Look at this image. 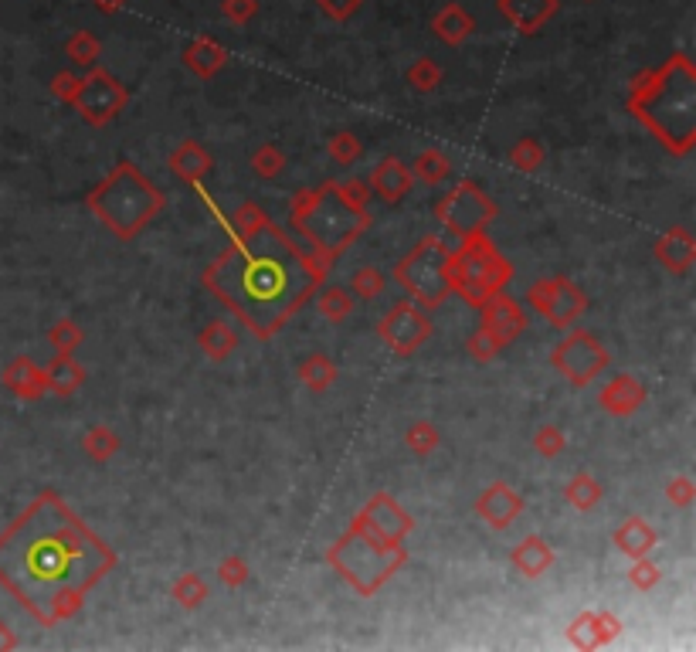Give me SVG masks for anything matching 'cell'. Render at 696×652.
Returning a JSON list of instances; mask_svg holds the SVG:
<instances>
[{"mask_svg": "<svg viewBox=\"0 0 696 652\" xmlns=\"http://www.w3.org/2000/svg\"><path fill=\"white\" fill-rule=\"evenodd\" d=\"M113 564V551L51 493L0 534V585L45 625L68 619Z\"/></svg>", "mask_w": 696, "mask_h": 652, "instance_id": "cell-1", "label": "cell"}, {"mask_svg": "<svg viewBox=\"0 0 696 652\" xmlns=\"http://www.w3.org/2000/svg\"><path fill=\"white\" fill-rule=\"evenodd\" d=\"M194 191L204 197L201 184H194ZM204 204L218 214V221L235 238V245L211 265L204 279L231 310L242 313V320L259 337H272L276 326L289 313H296L303 299L320 286L326 265L320 259L299 255V248L286 242V235L279 238L276 248L265 245L262 231L269 225V218L255 204H245L235 214V225L214 208L208 197H204Z\"/></svg>", "mask_w": 696, "mask_h": 652, "instance_id": "cell-2", "label": "cell"}, {"mask_svg": "<svg viewBox=\"0 0 696 652\" xmlns=\"http://www.w3.org/2000/svg\"><path fill=\"white\" fill-rule=\"evenodd\" d=\"M292 218L320 245V262L330 265L333 255L367 225L364 184H326L320 191H303L292 204Z\"/></svg>", "mask_w": 696, "mask_h": 652, "instance_id": "cell-3", "label": "cell"}, {"mask_svg": "<svg viewBox=\"0 0 696 652\" xmlns=\"http://www.w3.org/2000/svg\"><path fill=\"white\" fill-rule=\"evenodd\" d=\"M130 177H140V174L130 167ZM130 177H126V184H130ZM113 184L119 187L116 174H113ZM130 191H133V184L126 187V191H119V194H130ZM89 204H92V211H96L99 218L116 231V235L133 238L136 231L146 225V218L160 211L163 197H160L157 187H150V184H146L143 191H136V197H116L106 184H102L99 191L89 197Z\"/></svg>", "mask_w": 696, "mask_h": 652, "instance_id": "cell-4", "label": "cell"}, {"mask_svg": "<svg viewBox=\"0 0 696 652\" xmlns=\"http://www.w3.org/2000/svg\"><path fill=\"white\" fill-rule=\"evenodd\" d=\"M449 248L438 238H425L405 262L398 265V279L425 306H438L449 293Z\"/></svg>", "mask_w": 696, "mask_h": 652, "instance_id": "cell-5", "label": "cell"}, {"mask_svg": "<svg viewBox=\"0 0 696 652\" xmlns=\"http://www.w3.org/2000/svg\"><path fill=\"white\" fill-rule=\"evenodd\" d=\"M493 214H496L493 201H489L483 191H476L472 184H459V191L438 204V218L462 238L483 231V225L493 221Z\"/></svg>", "mask_w": 696, "mask_h": 652, "instance_id": "cell-6", "label": "cell"}, {"mask_svg": "<svg viewBox=\"0 0 696 652\" xmlns=\"http://www.w3.org/2000/svg\"><path fill=\"white\" fill-rule=\"evenodd\" d=\"M72 102L79 106V113L89 119V123H109L119 109H123V102H126V92L119 89V85L109 79L106 72H96V75H89L85 82H79V89H75V96Z\"/></svg>", "mask_w": 696, "mask_h": 652, "instance_id": "cell-7", "label": "cell"}, {"mask_svg": "<svg viewBox=\"0 0 696 652\" xmlns=\"http://www.w3.org/2000/svg\"><path fill=\"white\" fill-rule=\"evenodd\" d=\"M554 364L564 377H571L574 384H588L601 367L608 364V354L598 347L588 333H574L567 337L561 347L554 350Z\"/></svg>", "mask_w": 696, "mask_h": 652, "instance_id": "cell-8", "label": "cell"}, {"mask_svg": "<svg viewBox=\"0 0 696 652\" xmlns=\"http://www.w3.org/2000/svg\"><path fill=\"white\" fill-rule=\"evenodd\" d=\"M530 303L540 313L551 316L557 326H567L584 310V296L567 279H544L537 286H530Z\"/></svg>", "mask_w": 696, "mask_h": 652, "instance_id": "cell-9", "label": "cell"}, {"mask_svg": "<svg viewBox=\"0 0 696 652\" xmlns=\"http://www.w3.org/2000/svg\"><path fill=\"white\" fill-rule=\"evenodd\" d=\"M428 330H432V326H428V320L421 316L418 306H411V303L394 306V310L388 313V320L381 323L384 340H388L398 354H411V350H418L421 343H425Z\"/></svg>", "mask_w": 696, "mask_h": 652, "instance_id": "cell-10", "label": "cell"}, {"mask_svg": "<svg viewBox=\"0 0 696 652\" xmlns=\"http://www.w3.org/2000/svg\"><path fill=\"white\" fill-rule=\"evenodd\" d=\"M483 316H486L483 330L493 333V337L500 340V343H510L513 337H520V330L527 326V320H523V313H520V306L513 303V299L496 296V293L483 303Z\"/></svg>", "mask_w": 696, "mask_h": 652, "instance_id": "cell-11", "label": "cell"}, {"mask_svg": "<svg viewBox=\"0 0 696 652\" xmlns=\"http://www.w3.org/2000/svg\"><path fill=\"white\" fill-rule=\"evenodd\" d=\"M4 384H7V391L17 394V398H24V401H34V398H41V394L48 391L45 367H38L28 357L11 360V367L4 371Z\"/></svg>", "mask_w": 696, "mask_h": 652, "instance_id": "cell-12", "label": "cell"}, {"mask_svg": "<svg viewBox=\"0 0 696 652\" xmlns=\"http://www.w3.org/2000/svg\"><path fill=\"white\" fill-rule=\"evenodd\" d=\"M476 510L489 527H506V523H513L520 517L523 503L510 486H493L489 493H483V500L476 503Z\"/></svg>", "mask_w": 696, "mask_h": 652, "instance_id": "cell-13", "label": "cell"}, {"mask_svg": "<svg viewBox=\"0 0 696 652\" xmlns=\"http://www.w3.org/2000/svg\"><path fill=\"white\" fill-rule=\"evenodd\" d=\"M642 401H646V391H642V384L632 381V377H615V381L601 391V405L612 411V415H632Z\"/></svg>", "mask_w": 696, "mask_h": 652, "instance_id": "cell-14", "label": "cell"}, {"mask_svg": "<svg viewBox=\"0 0 696 652\" xmlns=\"http://www.w3.org/2000/svg\"><path fill=\"white\" fill-rule=\"evenodd\" d=\"M371 184L384 201H401V197L411 191V174L401 160H384L381 167L374 170Z\"/></svg>", "mask_w": 696, "mask_h": 652, "instance_id": "cell-15", "label": "cell"}, {"mask_svg": "<svg viewBox=\"0 0 696 652\" xmlns=\"http://www.w3.org/2000/svg\"><path fill=\"white\" fill-rule=\"evenodd\" d=\"M513 564L527 574V578H540L547 568L554 564V554H551V547L544 544L540 537H527L523 544L513 551Z\"/></svg>", "mask_w": 696, "mask_h": 652, "instance_id": "cell-16", "label": "cell"}, {"mask_svg": "<svg viewBox=\"0 0 696 652\" xmlns=\"http://www.w3.org/2000/svg\"><path fill=\"white\" fill-rule=\"evenodd\" d=\"M170 167H174L177 177L191 180V184H201V177L211 170V157L201 147H197L194 140H187L184 147H180L174 157H170Z\"/></svg>", "mask_w": 696, "mask_h": 652, "instance_id": "cell-17", "label": "cell"}, {"mask_svg": "<svg viewBox=\"0 0 696 652\" xmlns=\"http://www.w3.org/2000/svg\"><path fill=\"white\" fill-rule=\"evenodd\" d=\"M615 544L629 557H646L652 547H656V530H652L649 523L632 517V520H625V527L615 534Z\"/></svg>", "mask_w": 696, "mask_h": 652, "instance_id": "cell-18", "label": "cell"}, {"mask_svg": "<svg viewBox=\"0 0 696 652\" xmlns=\"http://www.w3.org/2000/svg\"><path fill=\"white\" fill-rule=\"evenodd\" d=\"M659 259H663L673 272H686L696 259V248H693V238L686 231L676 228L673 235H666L659 242Z\"/></svg>", "mask_w": 696, "mask_h": 652, "instance_id": "cell-19", "label": "cell"}, {"mask_svg": "<svg viewBox=\"0 0 696 652\" xmlns=\"http://www.w3.org/2000/svg\"><path fill=\"white\" fill-rule=\"evenodd\" d=\"M45 377H48V388H55V391H62V394H72L85 381V371H82L79 364H75L72 354H58L45 367Z\"/></svg>", "mask_w": 696, "mask_h": 652, "instance_id": "cell-20", "label": "cell"}, {"mask_svg": "<svg viewBox=\"0 0 696 652\" xmlns=\"http://www.w3.org/2000/svg\"><path fill=\"white\" fill-rule=\"evenodd\" d=\"M235 343H238L235 330L225 323H211V326H204V333H201V347L211 360H225L231 350H235Z\"/></svg>", "mask_w": 696, "mask_h": 652, "instance_id": "cell-21", "label": "cell"}, {"mask_svg": "<svg viewBox=\"0 0 696 652\" xmlns=\"http://www.w3.org/2000/svg\"><path fill=\"white\" fill-rule=\"evenodd\" d=\"M299 377H303V384L309 391H326L333 384V377H337V367H333L323 354H313V357L303 360Z\"/></svg>", "mask_w": 696, "mask_h": 652, "instance_id": "cell-22", "label": "cell"}, {"mask_svg": "<svg viewBox=\"0 0 696 652\" xmlns=\"http://www.w3.org/2000/svg\"><path fill=\"white\" fill-rule=\"evenodd\" d=\"M320 313L326 316V320H343L350 310H354V293L350 289H343V286H333V289H326V293L320 296Z\"/></svg>", "mask_w": 696, "mask_h": 652, "instance_id": "cell-23", "label": "cell"}, {"mask_svg": "<svg viewBox=\"0 0 696 652\" xmlns=\"http://www.w3.org/2000/svg\"><path fill=\"white\" fill-rule=\"evenodd\" d=\"M598 500H601V486L591 476L581 473L567 483V503H574L578 510H588V506H595Z\"/></svg>", "mask_w": 696, "mask_h": 652, "instance_id": "cell-24", "label": "cell"}, {"mask_svg": "<svg viewBox=\"0 0 696 652\" xmlns=\"http://www.w3.org/2000/svg\"><path fill=\"white\" fill-rule=\"evenodd\" d=\"M221 62H225V51H221L218 45H211V41H201L197 48L187 51V65L197 68L201 75H214Z\"/></svg>", "mask_w": 696, "mask_h": 652, "instance_id": "cell-25", "label": "cell"}, {"mask_svg": "<svg viewBox=\"0 0 696 652\" xmlns=\"http://www.w3.org/2000/svg\"><path fill=\"white\" fill-rule=\"evenodd\" d=\"M174 598L184 608H197L204 598H208V585L201 581V574H184V578L174 585Z\"/></svg>", "mask_w": 696, "mask_h": 652, "instance_id": "cell-26", "label": "cell"}, {"mask_svg": "<svg viewBox=\"0 0 696 652\" xmlns=\"http://www.w3.org/2000/svg\"><path fill=\"white\" fill-rule=\"evenodd\" d=\"M85 449H89L92 459L106 462L119 449V439H116V432H109V428H92L89 439H85Z\"/></svg>", "mask_w": 696, "mask_h": 652, "instance_id": "cell-27", "label": "cell"}, {"mask_svg": "<svg viewBox=\"0 0 696 652\" xmlns=\"http://www.w3.org/2000/svg\"><path fill=\"white\" fill-rule=\"evenodd\" d=\"M472 28L469 17L459 11V7H449L442 17H438V34H442L445 41H462L466 38V31Z\"/></svg>", "mask_w": 696, "mask_h": 652, "instance_id": "cell-28", "label": "cell"}, {"mask_svg": "<svg viewBox=\"0 0 696 652\" xmlns=\"http://www.w3.org/2000/svg\"><path fill=\"white\" fill-rule=\"evenodd\" d=\"M415 167H418V177L425 180V184H438L442 177H449V160H445L442 153H435V150L421 153Z\"/></svg>", "mask_w": 696, "mask_h": 652, "instance_id": "cell-29", "label": "cell"}, {"mask_svg": "<svg viewBox=\"0 0 696 652\" xmlns=\"http://www.w3.org/2000/svg\"><path fill=\"white\" fill-rule=\"evenodd\" d=\"M384 293V276L377 269H360L354 276V296L360 299H374Z\"/></svg>", "mask_w": 696, "mask_h": 652, "instance_id": "cell-30", "label": "cell"}, {"mask_svg": "<svg viewBox=\"0 0 696 652\" xmlns=\"http://www.w3.org/2000/svg\"><path fill=\"white\" fill-rule=\"evenodd\" d=\"M510 160L517 163L520 170H537L540 163H544V150H540L534 140H520L517 147H513Z\"/></svg>", "mask_w": 696, "mask_h": 652, "instance_id": "cell-31", "label": "cell"}, {"mask_svg": "<svg viewBox=\"0 0 696 652\" xmlns=\"http://www.w3.org/2000/svg\"><path fill=\"white\" fill-rule=\"evenodd\" d=\"M282 163H286V160H282V153L276 147H262L252 157V167H255V174H259V177H276L282 170Z\"/></svg>", "mask_w": 696, "mask_h": 652, "instance_id": "cell-32", "label": "cell"}, {"mask_svg": "<svg viewBox=\"0 0 696 652\" xmlns=\"http://www.w3.org/2000/svg\"><path fill=\"white\" fill-rule=\"evenodd\" d=\"M79 340H82V333L75 323H58L55 330H51V343H55L58 354H72V350L79 347Z\"/></svg>", "mask_w": 696, "mask_h": 652, "instance_id": "cell-33", "label": "cell"}, {"mask_svg": "<svg viewBox=\"0 0 696 652\" xmlns=\"http://www.w3.org/2000/svg\"><path fill=\"white\" fill-rule=\"evenodd\" d=\"M408 445L418 452V456H425V452H432L438 445V432L428 422H418L415 428L408 432Z\"/></svg>", "mask_w": 696, "mask_h": 652, "instance_id": "cell-34", "label": "cell"}, {"mask_svg": "<svg viewBox=\"0 0 696 652\" xmlns=\"http://www.w3.org/2000/svg\"><path fill=\"white\" fill-rule=\"evenodd\" d=\"M534 445H537V452H540V456L554 459V456H557V452H561V449H564V435H561V432H557V428H551V425H547V428H540V432H537V439H534Z\"/></svg>", "mask_w": 696, "mask_h": 652, "instance_id": "cell-35", "label": "cell"}, {"mask_svg": "<svg viewBox=\"0 0 696 652\" xmlns=\"http://www.w3.org/2000/svg\"><path fill=\"white\" fill-rule=\"evenodd\" d=\"M500 347H503V343L496 340L489 330H479L476 337L469 340V350H472V357H476V360H493V354H496Z\"/></svg>", "mask_w": 696, "mask_h": 652, "instance_id": "cell-36", "label": "cell"}, {"mask_svg": "<svg viewBox=\"0 0 696 652\" xmlns=\"http://www.w3.org/2000/svg\"><path fill=\"white\" fill-rule=\"evenodd\" d=\"M442 79V72L432 65V62H418L415 68H411V85H415L418 92H428L435 89V82Z\"/></svg>", "mask_w": 696, "mask_h": 652, "instance_id": "cell-37", "label": "cell"}, {"mask_svg": "<svg viewBox=\"0 0 696 652\" xmlns=\"http://www.w3.org/2000/svg\"><path fill=\"white\" fill-rule=\"evenodd\" d=\"M656 581H659V568H656V564H649L646 557H635V568H632V585L646 591V588H652V585H656Z\"/></svg>", "mask_w": 696, "mask_h": 652, "instance_id": "cell-38", "label": "cell"}, {"mask_svg": "<svg viewBox=\"0 0 696 652\" xmlns=\"http://www.w3.org/2000/svg\"><path fill=\"white\" fill-rule=\"evenodd\" d=\"M357 153H360V143L350 133H340L337 140H333V160L337 163H354Z\"/></svg>", "mask_w": 696, "mask_h": 652, "instance_id": "cell-39", "label": "cell"}, {"mask_svg": "<svg viewBox=\"0 0 696 652\" xmlns=\"http://www.w3.org/2000/svg\"><path fill=\"white\" fill-rule=\"evenodd\" d=\"M68 51H72V58H79L82 65H92V62H96V51H99V45L89 38V34H79V38H75V41H68Z\"/></svg>", "mask_w": 696, "mask_h": 652, "instance_id": "cell-40", "label": "cell"}, {"mask_svg": "<svg viewBox=\"0 0 696 652\" xmlns=\"http://www.w3.org/2000/svg\"><path fill=\"white\" fill-rule=\"evenodd\" d=\"M245 578H248V568L242 557H228V561L221 564V581H225V585H242Z\"/></svg>", "mask_w": 696, "mask_h": 652, "instance_id": "cell-41", "label": "cell"}, {"mask_svg": "<svg viewBox=\"0 0 696 652\" xmlns=\"http://www.w3.org/2000/svg\"><path fill=\"white\" fill-rule=\"evenodd\" d=\"M666 496H669V500H673V503H680V506H686V503H690V500H693V483H690V479H686V476H680V479H673V483H669V486H666Z\"/></svg>", "mask_w": 696, "mask_h": 652, "instance_id": "cell-42", "label": "cell"}, {"mask_svg": "<svg viewBox=\"0 0 696 652\" xmlns=\"http://www.w3.org/2000/svg\"><path fill=\"white\" fill-rule=\"evenodd\" d=\"M14 646H17V639L11 636V629L0 622V649H14Z\"/></svg>", "mask_w": 696, "mask_h": 652, "instance_id": "cell-43", "label": "cell"}]
</instances>
